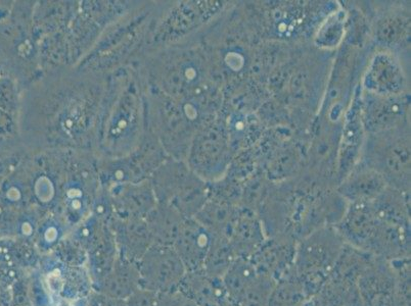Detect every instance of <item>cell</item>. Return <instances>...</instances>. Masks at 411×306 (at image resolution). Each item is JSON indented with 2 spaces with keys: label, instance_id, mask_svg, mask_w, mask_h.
Segmentation results:
<instances>
[{
  "label": "cell",
  "instance_id": "1",
  "mask_svg": "<svg viewBox=\"0 0 411 306\" xmlns=\"http://www.w3.org/2000/svg\"><path fill=\"white\" fill-rule=\"evenodd\" d=\"M363 109V119L367 129L372 132L389 131L401 121L406 108L399 95L373 94Z\"/></svg>",
  "mask_w": 411,
  "mask_h": 306
},
{
  "label": "cell",
  "instance_id": "2",
  "mask_svg": "<svg viewBox=\"0 0 411 306\" xmlns=\"http://www.w3.org/2000/svg\"><path fill=\"white\" fill-rule=\"evenodd\" d=\"M366 87L373 94L399 95L405 79L400 66L388 54H380L371 62L366 76Z\"/></svg>",
  "mask_w": 411,
  "mask_h": 306
},
{
  "label": "cell",
  "instance_id": "3",
  "mask_svg": "<svg viewBox=\"0 0 411 306\" xmlns=\"http://www.w3.org/2000/svg\"><path fill=\"white\" fill-rule=\"evenodd\" d=\"M58 306H73L69 301H66V300H61L60 302H59V304H58Z\"/></svg>",
  "mask_w": 411,
  "mask_h": 306
}]
</instances>
